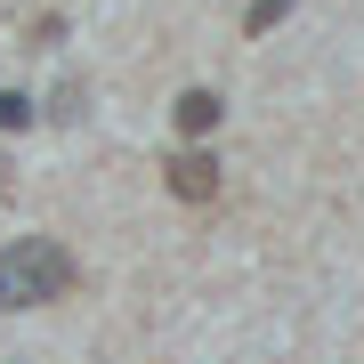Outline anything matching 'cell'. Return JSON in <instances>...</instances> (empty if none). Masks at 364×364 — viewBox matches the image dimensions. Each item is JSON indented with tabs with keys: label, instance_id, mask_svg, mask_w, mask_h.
<instances>
[{
	"label": "cell",
	"instance_id": "6da1fadb",
	"mask_svg": "<svg viewBox=\"0 0 364 364\" xmlns=\"http://www.w3.org/2000/svg\"><path fill=\"white\" fill-rule=\"evenodd\" d=\"M73 251L57 235H16L0 251V316H25V308H49V299L73 291Z\"/></svg>",
	"mask_w": 364,
	"mask_h": 364
},
{
	"label": "cell",
	"instance_id": "7a4b0ae2",
	"mask_svg": "<svg viewBox=\"0 0 364 364\" xmlns=\"http://www.w3.org/2000/svg\"><path fill=\"white\" fill-rule=\"evenodd\" d=\"M162 178H170V195H178V203H210V195H219V154L186 146V154L162 162Z\"/></svg>",
	"mask_w": 364,
	"mask_h": 364
},
{
	"label": "cell",
	"instance_id": "3957f363",
	"mask_svg": "<svg viewBox=\"0 0 364 364\" xmlns=\"http://www.w3.org/2000/svg\"><path fill=\"white\" fill-rule=\"evenodd\" d=\"M170 122H178V138H210V130L227 122V97H219V90H186L178 105H170Z\"/></svg>",
	"mask_w": 364,
	"mask_h": 364
},
{
	"label": "cell",
	"instance_id": "277c9868",
	"mask_svg": "<svg viewBox=\"0 0 364 364\" xmlns=\"http://www.w3.org/2000/svg\"><path fill=\"white\" fill-rule=\"evenodd\" d=\"M33 122H41V114H33L25 90H0V130H33Z\"/></svg>",
	"mask_w": 364,
	"mask_h": 364
},
{
	"label": "cell",
	"instance_id": "5b68a950",
	"mask_svg": "<svg viewBox=\"0 0 364 364\" xmlns=\"http://www.w3.org/2000/svg\"><path fill=\"white\" fill-rule=\"evenodd\" d=\"M284 16H291V0H251V9H243V33H267V25H284Z\"/></svg>",
	"mask_w": 364,
	"mask_h": 364
},
{
	"label": "cell",
	"instance_id": "8992f818",
	"mask_svg": "<svg viewBox=\"0 0 364 364\" xmlns=\"http://www.w3.org/2000/svg\"><path fill=\"white\" fill-rule=\"evenodd\" d=\"M90 114V90H81V81H65V90H57V105H49V122H81Z\"/></svg>",
	"mask_w": 364,
	"mask_h": 364
}]
</instances>
